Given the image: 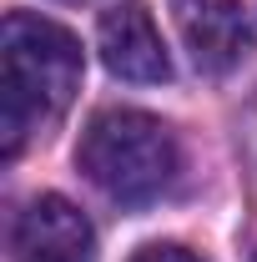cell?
Listing matches in <instances>:
<instances>
[{
  "instance_id": "obj_6",
  "label": "cell",
  "mask_w": 257,
  "mask_h": 262,
  "mask_svg": "<svg viewBox=\"0 0 257 262\" xmlns=\"http://www.w3.org/2000/svg\"><path fill=\"white\" fill-rule=\"evenodd\" d=\"M131 262H202V257L187 252V247H177V242H152V247H141Z\"/></svg>"
},
{
  "instance_id": "obj_5",
  "label": "cell",
  "mask_w": 257,
  "mask_h": 262,
  "mask_svg": "<svg viewBox=\"0 0 257 262\" xmlns=\"http://www.w3.org/2000/svg\"><path fill=\"white\" fill-rule=\"evenodd\" d=\"M10 242H15V262H96V232L86 212L56 192L26 202Z\"/></svg>"
},
{
  "instance_id": "obj_3",
  "label": "cell",
  "mask_w": 257,
  "mask_h": 262,
  "mask_svg": "<svg viewBox=\"0 0 257 262\" xmlns=\"http://www.w3.org/2000/svg\"><path fill=\"white\" fill-rule=\"evenodd\" d=\"M177 35L202 76H227L247 61L252 51V26L242 0H172Z\"/></svg>"
},
{
  "instance_id": "obj_7",
  "label": "cell",
  "mask_w": 257,
  "mask_h": 262,
  "mask_svg": "<svg viewBox=\"0 0 257 262\" xmlns=\"http://www.w3.org/2000/svg\"><path fill=\"white\" fill-rule=\"evenodd\" d=\"M252 262H257V257H252Z\"/></svg>"
},
{
  "instance_id": "obj_1",
  "label": "cell",
  "mask_w": 257,
  "mask_h": 262,
  "mask_svg": "<svg viewBox=\"0 0 257 262\" xmlns=\"http://www.w3.org/2000/svg\"><path fill=\"white\" fill-rule=\"evenodd\" d=\"M81 40L31 10H10L0 26V151L20 146L56 126L81 91Z\"/></svg>"
},
{
  "instance_id": "obj_4",
  "label": "cell",
  "mask_w": 257,
  "mask_h": 262,
  "mask_svg": "<svg viewBox=\"0 0 257 262\" xmlns=\"http://www.w3.org/2000/svg\"><path fill=\"white\" fill-rule=\"evenodd\" d=\"M96 46H101L106 71L121 76V81L161 86V81L172 76V56H166L161 31H157V20H152V10H146L141 0H121V5L101 10Z\"/></svg>"
},
{
  "instance_id": "obj_2",
  "label": "cell",
  "mask_w": 257,
  "mask_h": 262,
  "mask_svg": "<svg viewBox=\"0 0 257 262\" xmlns=\"http://www.w3.org/2000/svg\"><path fill=\"white\" fill-rule=\"evenodd\" d=\"M76 166L86 171V182L101 196H111L121 207H146L172 192V182L182 171V146H177V131L157 121L152 111L106 106L81 131Z\"/></svg>"
}]
</instances>
